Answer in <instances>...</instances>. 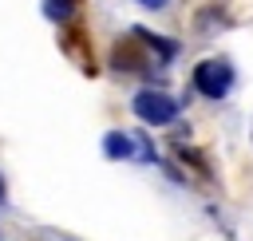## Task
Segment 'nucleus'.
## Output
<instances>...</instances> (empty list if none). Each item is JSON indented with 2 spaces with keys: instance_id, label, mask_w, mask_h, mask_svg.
<instances>
[{
  "instance_id": "obj_1",
  "label": "nucleus",
  "mask_w": 253,
  "mask_h": 241,
  "mask_svg": "<svg viewBox=\"0 0 253 241\" xmlns=\"http://www.w3.org/2000/svg\"><path fill=\"white\" fill-rule=\"evenodd\" d=\"M130 107H134V115H138L146 126H166V122L178 119V103H174L166 91H138Z\"/></svg>"
},
{
  "instance_id": "obj_2",
  "label": "nucleus",
  "mask_w": 253,
  "mask_h": 241,
  "mask_svg": "<svg viewBox=\"0 0 253 241\" xmlns=\"http://www.w3.org/2000/svg\"><path fill=\"white\" fill-rule=\"evenodd\" d=\"M194 87L206 95V99H221L229 87H233V67L225 59H202L194 67Z\"/></svg>"
},
{
  "instance_id": "obj_3",
  "label": "nucleus",
  "mask_w": 253,
  "mask_h": 241,
  "mask_svg": "<svg viewBox=\"0 0 253 241\" xmlns=\"http://www.w3.org/2000/svg\"><path fill=\"white\" fill-rule=\"evenodd\" d=\"M103 150H107V158H130L134 142H130V134H123V130H111V134L103 138Z\"/></svg>"
},
{
  "instance_id": "obj_4",
  "label": "nucleus",
  "mask_w": 253,
  "mask_h": 241,
  "mask_svg": "<svg viewBox=\"0 0 253 241\" xmlns=\"http://www.w3.org/2000/svg\"><path fill=\"white\" fill-rule=\"evenodd\" d=\"M43 12H47V20H67L75 12V0H43Z\"/></svg>"
},
{
  "instance_id": "obj_5",
  "label": "nucleus",
  "mask_w": 253,
  "mask_h": 241,
  "mask_svg": "<svg viewBox=\"0 0 253 241\" xmlns=\"http://www.w3.org/2000/svg\"><path fill=\"white\" fill-rule=\"evenodd\" d=\"M138 4H142V8H166L170 0H138Z\"/></svg>"
},
{
  "instance_id": "obj_6",
  "label": "nucleus",
  "mask_w": 253,
  "mask_h": 241,
  "mask_svg": "<svg viewBox=\"0 0 253 241\" xmlns=\"http://www.w3.org/2000/svg\"><path fill=\"white\" fill-rule=\"evenodd\" d=\"M0 201H4V178H0Z\"/></svg>"
}]
</instances>
